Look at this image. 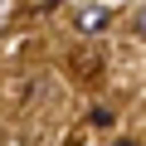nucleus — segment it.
I'll list each match as a JSON object with an SVG mask.
<instances>
[{
  "label": "nucleus",
  "mask_w": 146,
  "mask_h": 146,
  "mask_svg": "<svg viewBox=\"0 0 146 146\" xmlns=\"http://www.w3.org/2000/svg\"><path fill=\"white\" fill-rule=\"evenodd\" d=\"M141 34H146V10H141Z\"/></svg>",
  "instance_id": "f03ea898"
},
{
  "label": "nucleus",
  "mask_w": 146,
  "mask_h": 146,
  "mask_svg": "<svg viewBox=\"0 0 146 146\" xmlns=\"http://www.w3.org/2000/svg\"><path fill=\"white\" fill-rule=\"evenodd\" d=\"M112 146H136V141H112Z\"/></svg>",
  "instance_id": "7ed1b4c3"
},
{
  "label": "nucleus",
  "mask_w": 146,
  "mask_h": 146,
  "mask_svg": "<svg viewBox=\"0 0 146 146\" xmlns=\"http://www.w3.org/2000/svg\"><path fill=\"white\" fill-rule=\"evenodd\" d=\"M107 20H112V15L98 5V10H83V15H78V29H83V34H102V29H107Z\"/></svg>",
  "instance_id": "f257e3e1"
}]
</instances>
